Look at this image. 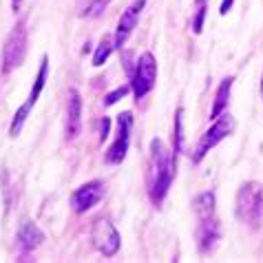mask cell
<instances>
[{
  "instance_id": "obj_1",
  "label": "cell",
  "mask_w": 263,
  "mask_h": 263,
  "mask_svg": "<svg viewBox=\"0 0 263 263\" xmlns=\"http://www.w3.org/2000/svg\"><path fill=\"white\" fill-rule=\"evenodd\" d=\"M175 166L177 157L173 155V151H168L162 140H153L148 155V197L155 206L166 199L168 188L175 179Z\"/></svg>"
},
{
  "instance_id": "obj_2",
  "label": "cell",
  "mask_w": 263,
  "mask_h": 263,
  "mask_svg": "<svg viewBox=\"0 0 263 263\" xmlns=\"http://www.w3.org/2000/svg\"><path fill=\"white\" fill-rule=\"evenodd\" d=\"M235 213L241 223L257 228L263 219V186L259 181H246L237 193Z\"/></svg>"
},
{
  "instance_id": "obj_3",
  "label": "cell",
  "mask_w": 263,
  "mask_h": 263,
  "mask_svg": "<svg viewBox=\"0 0 263 263\" xmlns=\"http://www.w3.org/2000/svg\"><path fill=\"white\" fill-rule=\"evenodd\" d=\"M235 128H237L235 118H232L230 113H226V111H223L217 120H213V126H210L206 133L201 135V140H199V144H197L195 153H191V159H193L195 164H199L201 159L206 157L208 153L213 151L219 142H223L226 137H230L232 133H235Z\"/></svg>"
},
{
  "instance_id": "obj_4",
  "label": "cell",
  "mask_w": 263,
  "mask_h": 263,
  "mask_svg": "<svg viewBox=\"0 0 263 263\" xmlns=\"http://www.w3.org/2000/svg\"><path fill=\"white\" fill-rule=\"evenodd\" d=\"M47 76H49V55H42L40 69H38V76H35V80H33L31 91H29L25 104L20 106L16 113H13V120H11V124H9V135H11V137H18V135H20V130H23L25 122H27V118H29V113H31L33 106L38 104V98H40L42 89H45Z\"/></svg>"
},
{
  "instance_id": "obj_5",
  "label": "cell",
  "mask_w": 263,
  "mask_h": 263,
  "mask_svg": "<svg viewBox=\"0 0 263 263\" xmlns=\"http://www.w3.org/2000/svg\"><path fill=\"white\" fill-rule=\"evenodd\" d=\"M130 133H133V113L124 111L115 120V140L108 146V151L104 155V162L108 166H118L126 159V153L130 146Z\"/></svg>"
},
{
  "instance_id": "obj_6",
  "label": "cell",
  "mask_w": 263,
  "mask_h": 263,
  "mask_svg": "<svg viewBox=\"0 0 263 263\" xmlns=\"http://www.w3.org/2000/svg\"><path fill=\"white\" fill-rule=\"evenodd\" d=\"M27 45H29V38H27V23L20 20L16 25V29L7 35L5 40V49H3V73H11L13 69H18L20 64L25 62V55H27Z\"/></svg>"
},
{
  "instance_id": "obj_7",
  "label": "cell",
  "mask_w": 263,
  "mask_h": 263,
  "mask_svg": "<svg viewBox=\"0 0 263 263\" xmlns=\"http://www.w3.org/2000/svg\"><path fill=\"white\" fill-rule=\"evenodd\" d=\"M155 82H157V62H155V55H153L151 51H144V53L140 55V60H137V64H135L133 80H130V86H133L135 100L137 102L144 100L153 91Z\"/></svg>"
},
{
  "instance_id": "obj_8",
  "label": "cell",
  "mask_w": 263,
  "mask_h": 263,
  "mask_svg": "<svg viewBox=\"0 0 263 263\" xmlns=\"http://www.w3.org/2000/svg\"><path fill=\"white\" fill-rule=\"evenodd\" d=\"M106 195V184L100 179H93V181H86L80 188H76L71 195V208L76 210L78 215H84L89 213L91 208H96L98 203L104 199Z\"/></svg>"
},
{
  "instance_id": "obj_9",
  "label": "cell",
  "mask_w": 263,
  "mask_h": 263,
  "mask_svg": "<svg viewBox=\"0 0 263 263\" xmlns=\"http://www.w3.org/2000/svg\"><path fill=\"white\" fill-rule=\"evenodd\" d=\"M91 241L96 246V250L104 257H115L120 250V232L115 230V226L108 221V219H98L93 223V230H91Z\"/></svg>"
},
{
  "instance_id": "obj_10",
  "label": "cell",
  "mask_w": 263,
  "mask_h": 263,
  "mask_svg": "<svg viewBox=\"0 0 263 263\" xmlns=\"http://www.w3.org/2000/svg\"><path fill=\"white\" fill-rule=\"evenodd\" d=\"M144 7H146V0H133V3L122 11V16L118 20V29H115V49H122L128 42L130 33L135 31L137 23H140Z\"/></svg>"
},
{
  "instance_id": "obj_11",
  "label": "cell",
  "mask_w": 263,
  "mask_h": 263,
  "mask_svg": "<svg viewBox=\"0 0 263 263\" xmlns=\"http://www.w3.org/2000/svg\"><path fill=\"white\" fill-rule=\"evenodd\" d=\"M82 128V96L78 89H69L67 96V122H64V135L67 140H76Z\"/></svg>"
},
{
  "instance_id": "obj_12",
  "label": "cell",
  "mask_w": 263,
  "mask_h": 263,
  "mask_svg": "<svg viewBox=\"0 0 263 263\" xmlns=\"http://www.w3.org/2000/svg\"><path fill=\"white\" fill-rule=\"evenodd\" d=\"M42 241H45V232H42L38 226L33 221H23L18 230V248H20V254L27 257V254H31L35 248H38Z\"/></svg>"
},
{
  "instance_id": "obj_13",
  "label": "cell",
  "mask_w": 263,
  "mask_h": 263,
  "mask_svg": "<svg viewBox=\"0 0 263 263\" xmlns=\"http://www.w3.org/2000/svg\"><path fill=\"white\" fill-rule=\"evenodd\" d=\"M215 193L213 191H206L201 195H197L193 199V213L197 217V223H208V221H215Z\"/></svg>"
},
{
  "instance_id": "obj_14",
  "label": "cell",
  "mask_w": 263,
  "mask_h": 263,
  "mask_svg": "<svg viewBox=\"0 0 263 263\" xmlns=\"http://www.w3.org/2000/svg\"><path fill=\"white\" fill-rule=\"evenodd\" d=\"M232 82H235V78L228 76L221 80V84H219V89L215 93V102H213V108H210V120H217L219 115H221L226 108H228V102H230V91H232Z\"/></svg>"
},
{
  "instance_id": "obj_15",
  "label": "cell",
  "mask_w": 263,
  "mask_h": 263,
  "mask_svg": "<svg viewBox=\"0 0 263 263\" xmlns=\"http://www.w3.org/2000/svg\"><path fill=\"white\" fill-rule=\"evenodd\" d=\"M115 49V38H111V35H104V38L100 40V45L96 49V55H93V67H102L108 55H111V51Z\"/></svg>"
},
{
  "instance_id": "obj_16",
  "label": "cell",
  "mask_w": 263,
  "mask_h": 263,
  "mask_svg": "<svg viewBox=\"0 0 263 263\" xmlns=\"http://www.w3.org/2000/svg\"><path fill=\"white\" fill-rule=\"evenodd\" d=\"M181 115H184V108H177L175 113V130H173V155L177 157L181 151V142H184V135H181Z\"/></svg>"
},
{
  "instance_id": "obj_17",
  "label": "cell",
  "mask_w": 263,
  "mask_h": 263,
  "mask_svg": "<svg viewBox=\"0 0 263 263\" xmlns=\"http://www.w3.org/2000/svg\"><path fill=\"white\" fill-rule=\"evenodd\" d=\"M108 3H111V0H93V3L82 11V16H86V18H98L100 13L108 7Z\"/></svg>"
},
{
  "instance_id": "obj_18",
  "label": "cell",
  "mask_w": 263,
  "mask_h": 263,
  "mask_svg": "<svg viewBox=\"0 0 263 263\" xmlns=\"http://www.w3.org/2000/svg\"><path fill=\"white\" fill-rule=\"evenodd\" d=\"M130 89H133L130 84H122V86H118V89L111 91V93H108V96L104 98V106H113L115 102H120V100H122L124 96H126V93H128Z\"/></svg>"
},
{
  "instance_id": "obj_19",
  "label": "cell",
  "mask_w": 263,
  "mask_h": 263,
  "mask_svg": "<svg viewBox=\"0 0 263 263\" xmlns=\"http://www.w3.org/2000/svg\"><path fill=\"white\" fill-rule=\"evenodd\" d=\"M206 11H208V7H197L195 18H193V31H195V33H201L203 20H206Z\"/></svg>"
},
{
  "instance_id": "obj_20",
  "label": "cell",
  "mask_w": 263,
  "mask_h": 263,
  "mask_svg": "<svg viewBox=\"0 0 263 263\" xmlns=\"http://www.w3.org/2000/svg\"><path fill=\"white\" fill-rule=\"evenodd\" d=\"M108 128H111V120L102 118V122H100V142H104L108 137Z\"/></svg>"
},
{
  "instance_id": "obj_21",
  "label": "cell",
  "mask_w": 263,
  "mask_h": 263,
  "mask_svg": "<svg viewBox=\"0 0 263 263\" xmlns=\"http://www.w3.org/2000/svg\"><path fill=\"white\" fill-rule=\"evenodd\" d=\"M232 3H235V0H223V3H221V7H219V13H221V16H226V13L230 11Z\"/></svg>"
},
{
  "instance_id": "obj_22",
  "label": "cell",
  "mask_w": 263,
  "mask_h": 263,
  "mask_svg": "<svg viewBox=\"0 0 263 263\" xmlns=\"http://www.w3.org/2000/svg\"><path fill=\"white\" fill-rule=\"evenodd\" d=\"M11 9H13V13L20 11V0H11Z\"/></svg>"
},
{
  "instance_id": "obj_23",
  "label": "cell",
  "mask_w": 263,
  "mask_h": 263,
  "mask_svg": "<svg viewBox=\"0 0 263 263\" xmlns=\"http://www.w3.org/2000/svg\"><path fill=\"white\" fill-rule=\"evenodd\" d=\"M197 7H208V0H195Z\"/></svg>"
},
{
  "instance_id": "obj_24",
  "label": "cell",
  "mask_w": 263,
  "mask_h": 263,
  "mask_svg": "<svg viewBox=\"0 0 263 263\" xmlns=\"http://www.w3.org/2000/svg\"><path fill=\"white\" fill-rule=\"evenodd\" d=\"M261 93H263V78H261Z\"/></svg>"
}]
</instances>
